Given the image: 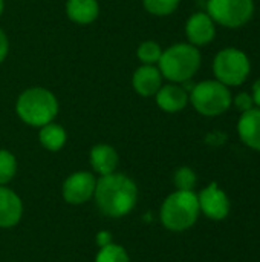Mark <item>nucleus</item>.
Masks as SVG:
<instances>
[{"label":"nucleus","mask_w":260,"mask_h":262,"mask_svg":"<svg viewBox=\"0 0 260 262\" xmlns=\"http://www.w3.org/2000/svg\"><path fill=\"white\" fill-rule=\"evenodd\" d=\"M8 51H9L8 37H6V34L0 29V63L5 61V58H6V55H8Z\"/></svg>","instance_id":"nucleus-25"},{"label":"nucleus","mask_w":260,"mask_h":262,"mask_svg":"<svg viewBox=\"0 0 260 262\" xmlns=\"http://www.w3.org/2000/svg\"><path fill=\"white\" fill-rule=\"evenodd\" d=\"M233 104H234V107L242 114V112H247V111H250V109H253V107H256L254 106V101H253V97H251V94H248V92H241V94H238L234 98H233Z\"/></svg>","instance_id":"nucleus-23"},{"label":"nucleus","mask_w":260,"mask_h":262,"mask_svg":"<svg viewBox=\"0 0 260 262\" xmlns=\"http://www.w3.org/2000/svg\"><path fill=\"white\" fill-rule=\"evenodd\" d=\"M155 100L161 111L167 114H176L185 109L188 104V92L178 83H169L159 88V91L155 94Z\"/></svg>","instance_id":"nucleus-12"},{"label":"nucleus","mask_w":260,"mask_h":262,"mask_svg":"<svg viewBox=\"0 0 260 262\" xmlns=\"http://www.w3.org/2000/svg\"><path fill=\"white\" fill-rule=\"evenodd\" d=\"M162 74L156 64H143L132 75V86L141 97H155L162 86Z\"/></svg>","instance_id":"nucleus-11"},{"label":"nucleus","mask_w":260,"mask_h":262,"mask_svg":"<svg viewBox=\"0 0 260 262\" xmlns=\"http://www.w3.org/2000/svg\"><path fill=\"white\" fill-rule=\"evenodd\" d=\"M215 80L225 86H241L251 74V61L248 55L238 48L221 49L213 60Z\"/></svg>","instance_id":"nucleus-6"},{"label":"nucleus","mask_w":260,"mask_h":262,"mask_svg":"<svg viewBox=\"0 0 260 262\" xmlns=\"http://www.w3.org/2000/svg\"><path fill=\"white\" fill-rule=\"evenodd\" d=\"M254 0H207V14L228 29L245 26L254 15Z\"/></svg>","instance_id":"nucleus-7"},{"label":"nucleus","mask_w":260,"mask_h":262,"mask_svg":"<svg viewBox=\"0 0 260 262\" xmlns=\"http://www.w3.org/2000/svg\"><path fill=\"white\" fill-rule=\"evenodd\" d=\"M17 172V160L15 157L5 149H0V186L8 184Z\"/></svg>","instance_id":"nucleus-20"},{"label":"nucleus","mask_w":260,"mask_h":262,"mask_svg":"<svg viewBox=\"0 0 260 262\" xmlns=\"http://www.w3.org/2000/svg\"><path fill=\"white\" fill-rule=\"evenodd\" d=\"M97 180L90 172H75L69 175L63 184V198L72 206H80L87 203L95 192Z\"/></svg>","instance_id":"nucleus-9"},{"label":"nucleus","mask_w":260,"mask_h":262,"mask_svg":"<svg viewBox=\"0 0 260 262\" xmlns=\"http://www.w3.org/2000/svg\"><path fill=\"white\" fill-rule=\"evenodd\" d=\"M225 141H227V134L222 130H213V132L207 134V137H205V143L213 147H219V146L225 144Z\"/></svg>","instance_id":"nucleus-24"},{"label":"nucleus","mask_w":260,"mask_h":262,"mask_svg":"<svg viewBox=\"0 0 260 262\" xmlns=\"http://www.w3.org/2000/svg\"><path fill=\"white\" fill-rule=\"evenodd\" d=\"M179 3L181 0H143L144 9L152 15H158V17H166L173 14L178 9Z\"/></svg>","instance_id":"nucleus-19"},{"label":"nucleus","mask_w":260,"mask_h":262,"mask_svg":"<svg viewBox=\"0 0 260 262\" xmlns=\"http://www.w3.org/2000/svg\"><path fill=\"white\" fill-rule=\"evenodd\" d=\"M238 134L245 146L260 152V107H253L241 114Z\"/></svg>","instance_id":"nucleus-14"},{"label":"nucleus","mask_w":260,"mask_h":262,"mask_svg":"<svg viewBox=\"0 0 260 262\" xmlns=\"http://www.w3.org/2000/svg\"><path fill=\"white\" fill-rule=\"evenodd\" d=\"M185 35L190 45L196 48L205 46L216 35V23L207 12H195L185 23Z\"/></svg>","instance_id":"nucleus-10"},{"label":"nucleus","mask_w":260,"mask_h":262,"mask_svg":"<svg viewBox=\"0 0 260 262\" xmlns=\"http://www.w3.org/2000/svg\"><path fill=\"white\" fill-rule=\"evenodd\" d=\"M18 118L32 127L52 123L58 114V100L46 88H29L23 91L15 103Z\"/></svg>","instance_id":"nucleus-2"},{"label":"nucleus","mask_w":260,"mask_h":262,"mask_svg":"<svg viewBox=\"0 0 260 262\" xmlns=\"http://www.w3.org/2000/svg\"><path fill=\"white\" fill-rule=\"evenodd\" d=\"M201 52L190 43H176L162 49L158 68L170 83H184L192 80L201 68Z\"/></svg>","instance_id":"nucleus-3"},{"label":"nucleus","mask_w":260,"mask_h":262,"mask_svg":"<svg viewBox=\"0 0 260 262\" xmlns=\"http://www.w3.org/2000/svg\"><path fill=\"white\" fill-rule=\"evenodd\" d=\"M118 161L116 150L109 144H97L90 150V166L100 177L113 173L118 167Z\"/></svg>","instance_id":"nucleus-15"},{"label":"nucleus","mask_w":260,"mask_h":262,"mask_svg":"<svg viewBox=\"0 0 260 262\" xmlns=\"http://www.w3.org/2000/svg\"><path fill=\"white\" fill-rule=\"evenodd\" d=\"M3 8H5V0H0V15L3 12Z\"/></svg>","instance_id":"nucleus-28"},{"label":"nucleus","mask_w":260,"mask_h":262,"mask_svg":"<svg viewBox=\"0 0 260 262\" xmlns=\"http://www.w3.org/2000/svg\"><path fill=\"white\" fill-rule=\"evenodd\" d=\"M97 244L100 246V249L104 247V246L112 244V235H110L109 232H100V233L97 235Z\"/></svg>","instance_id":"nucleus-26"},{"label":"nucleus","mask_w":260,"mask_h":262,"mask_svg":"<svg viewBox=\"0 0 260 262\" xmlns=\"http://www.w3.org/2000/svg\"><path fill=\"white\" fill-rule=\"evenodd\" d=\"M251 97H253L254 106H256V107H260V77L256 80V81H254V84H253Z\"/></svg>","instance_id":"nucleus-27"},{"label":"nucleus","mask_w":260,"mask_h":262,"mask_svg":"<svg viewBox=\"0 0 260 262\" xmlns=\"http://www.w3.org/2000/svg\"><path fill=\"white\" fill-rule=\"evenodd\" d=\"M173 183L178 190H193L196 187L198 177L193 169L182 166V167L176 169V172L173 175Z\"/></svg>","instance_id":"nucleus-22"},{"label":"nucleus","mask_w":260,"mask_h":262,"mask_svg":"<svg viewBox=\"0 0 260 262\" xmlns=\"http://www.w3.org/2000/svg\"><path fill=\"white\" fill-rule=\"evenodd\" d=\"M136 55L143 64H158V61L162 55V48L156 41L147 40L139 45Z\"/></svg>","instance_id":"nucleus-18"},{"label":"nucleus","mask_w":260,"mask_h":262,"mask_svg":"<svg viewBox=\"0 0 260 262\" xmlns=\"http://www.w3.org/2000/svg\"><path fill=\"white\" fill-rule=\"evenodd\" d=\"M188 101L195 111L204 117H219L233 104L230 88L218 80H204L195 84L188 94Z\"/></svg>","instance_id":"nucleus-5"},{"label":"nucleus","mask_w":260,"mask_h":262,"mask_svg":"<svg viewBox=\"0 0 260 262\" xmlns=\"http://www.w3.org/2000/svg\"><path fill=\"white\" fill-rule=\"evenodd\" d=\"M66 14L77 25H90L100 14V5L97 0H67Z\"/></svg>","instance_id":"nucleus-16"},{"label":"nucleus","mask_w":260,"mask_h":262,"mask_svg":"<svg viewBox=\"0 0 260 262\" xmlns=\"http://www.w3.org/2000/svg\"><path fill=\"white\" fill-rule=\"evenodd\" d=\"M23 215V204L18 195L5 187L0 186V227L9 229L18 224Z\"/></svg>","instance_id":"nucleus-13"},{"label":"nucleus","mask_w":260,"mask_h":262,"mask_svg":"<svg viewBox=\"0 0 260 262\" xmlns=\"http://www.w3.org/2000/svg\"><path fill=\"white\" fill-rule=\"evenodd\" d=\"M95 262H130V259L124 247L112 243L100 249Z\"/></svg>","instance_id":"nucleus-21"},{"label":"nucleus","mask_w":260,"mask_h":262,"mask_svg":"<svg viewBox=\"0 0 260 262\" xmlns=\"http://www.w3.org/2000/svg\"><path fill=\"white\" fill-rule=\"evenodd\" d=\"M199 213L198 195L193 190H176L161 206V223L167 230L184 232L195 226Z\"/></svg>","instance_id":"nucleus-4"},{"label":"nucleus","mask_w":260,"mask_h":262,"mask_svg":"<svg viewBox=\"0 0 260 262\" xmlns=\"http://www.w3.org/2000/svg\"><path fill=\"white\" fill-rule=\"evenodd\" d=\"M199 210L213 221H222L230 213V200L227 193L218 186V183H210L198 195Z\"/></svg>","instance_id":"nucleus-8"},{"label":"nucleus","mask_w":260,"mask_h":262,"mask_svg":"<svg viewBox=\"0 0 260 262\" xmlns=\"http://www.w3.org/2000/svg\"><path fill=\"white\" fill-rule=\"evenodd\" d=\"M93 196L98 209L106 216L121 218L133 210L138 200V189L132 178L113 172L97 180Z\"/></svg>","instance_id":"nucleus-1"},{"label":"nucleus","mask_w":260,"mask_h":262,"mask_svg":"<svg viewBox=\"0 0 260 262\" xmlns=\"http://www.w3.org/2000/svg\"><path fill=\"white\" fill-rule=\"evenodd\" d=\"M38 140L46 150L57 152V150L63 149V146L66 144L67 135H66V130L60 124L52 121V123H48L40 127Z\"/></svg>","instance_id":"nucleus-17"}]
</instances>
